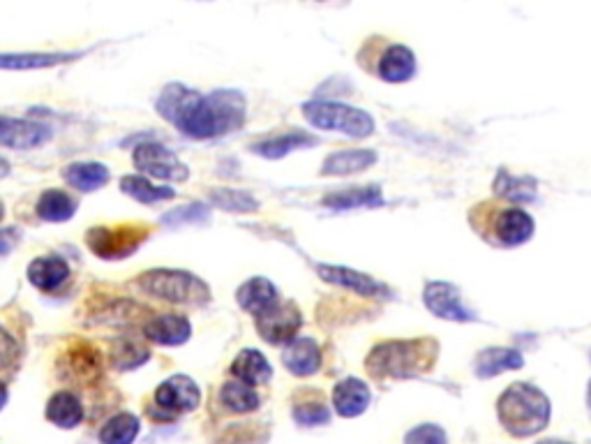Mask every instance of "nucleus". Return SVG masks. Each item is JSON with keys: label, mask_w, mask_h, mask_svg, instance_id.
<instances>
[{"label": "nucleus", "mask_w": 591, "mask_h": 444, "mask_svg": "<svg viewBox=\"0 0 591 444\" xmlns=\"http://www.w3.org/2000/svg\"><path fill=\"white\" fill-rule=\"evenodd\" d=\"M3 216H5V209H3V204H0V220H3Z\"/></svg>", "instance_id": "c03bdc74"}, {"label": "nucleus", "mask_w": 591, "mask_h": 444, "mask_svg": "<svg viewBox=\"0 0 591 444\" xmlns=\"http://www.w3.org/2000/svg\"><path fill=\"white\" fill-rule=\"evenodd\" d=\"M144 333L148 340L157 345H183L190 338L192 327L183 315H153L144 324Z\"/></svg>", "instance_id": "dca6fc26"}, {"label": "nucleus", "mask_w": 591, "mask_h": 444, "mask_svg": "<svg viewBox=\"0 0 591 444\" xmlns=\"http://www.w3.org/2000/svg\"><path fill=\"white\" fill-rule=\"evenodd\" d=\"M259 336L268 343L280 345L291 343L296 338L298 329L303 327V315L294 301H278L271 310L254 317Z\"/></svg>", "instance_id": "1a4fd4ad"}, {"label": "nucleus", "mask_w": 591, "mask_h": 444, "mask_svg": "<svg viewBox=\"0 0 591 444\" xmlns=\"http://www.w3.org/2000/svg\"><path fill=\"white\" fill-rule=\"evenodd\" d=\"M220 401L229 412H236V414L252 412L259 407L257 391H254L250 384H245L241 380H231V382L224 384L222 391H220Z\"/></svg>", "instance_id": "7c9ffc66"}, {"label": "nucleus", "mask_w": 591, "mask_h": 444, "mask_svg": "<svg viewBox=\"0 0 591 444\" xmlns=\"http://www.w3.org/2000/svg\"><path fill=\"white\" fill-rule=\"evenodd\" d=\"M211 218V211H208V206L199 204V202H192V204H185V206H178V209L169 211L167 216H162L164 225H194V222H204Z\"/></svg>", "instance_id": "c9c22d12"}, {"label": "nucleus", "mask_w": 591, "mask_h": 444, "mask_svg": "<svg viewBox=\"0 0 591 444\" xmlns=\"http://www.w3.org/2000/svg\"><path fill=\"white\" fill-rule=\"evenodd\" d=\"M437 343L432 338L384 340L365 359V370L374 380L384 377H414L435 366Z\"/></svg>", "instance_id": "f03ea898"}, {"label": "nucleus", "mask_w": 591, "mask_h": 444, "mask_svg": "<svg viewBox=\"0 0 591 444\" xmlns=\"http://www.w3.org/2000/svg\"><path fill=\"white\" fill-rule=\"evenodd\" d=\"M137 283L144 292L171 303H204L211 296L208 287L197 276L176 269L148 271Z\"/></svg>", "instance_id": "423d86ee"}, {"label": "nucleus", "mask_w": 591, "mask_h": 444, "mask_svg": "<svg viewBox=\"0 0 591 444\" xmlns=\"http://www.w3.org/2000/svg\"><path fill=\"white\" fill-rule=\"evenodd\" d=\"M236 299H238V306H241L245 313L257 317L261 313H266V310H271L275 303L280 301V296H278V290H275V285L271 283V280L250 278L248 283H243L241 287H238Z\"/></svg>", "instance_id": "a211bd4d"}, {"label": "nucleus", "mask_w": 591, "mask_h": 444, "mask_svg": "<svg viewBox=\"0 0 591 444\" xmlns=\"http://www.w3.org/2000/svg\"><path fill=\"white\" fill-rule=\"evenodd\" d=\"M7 174H10V165L5 160H0V179H5Z\"/></svg>", "instance_id": "a19ab883"}, {"label": "nucleus", "mask_w": 591, "mask_h": 444, "mask_svg": "<svg viewBox=\"0 0 591 444\" xmlns=\"http://www.w3.org/2000/svg\"><path fill=\"white\" fill-rule=\"evenodd\" d=\"M19 357V345L10 333L0 327V370L10 368Z\"/></svg>", "instance_id": "4c0bfd02"}, {"label": "nucleus", "mask_w": 591, "mask_h": 444, "mask_svg": "<svg viewBox=\"0 0 591 444\" xmlns=\"http://www.w3.org/2000/svg\"><path fill=\"white\" fill-rule=\"evenodd\" d=\"M492 239L501 246H520L534 234V220L522 209H501L492 216Z\"/></svg>", "instance_id": "4468645a"}, {"label": "nucleus", "mask_w": 591, "mask_h": 444, "mask_svg": "<svg viewBox=\"0 0 591 444\" xmlns=\"http://www.w3.org/2000/svg\"><path fill=\"white\" fill-rule=\"evenodd\" d=\"M121 190L132 199H137L139 204H157L162 199H174L176 192L167 188V185H153L144 176H123Z\"/></svg>", "instance_id": "c756f323"}, {"label": "nucleus", "mask_w": 591, "mask_h": 444, "mask_svg": "<svg viewBox=\"0 0 591 444\" xmlns=\"http://www.w3.org/2000/svg\"><path fill=\"white\" fill-rule=\"evenodd\" d=\"M538 444H568V442H559V440H545V442H538Z\"/></svg>", "instance_id": "79ce46f5"}, {"label": "nucleus", "mask_w": 591, "mask_h": 444, "mask_svg": "<svg viewBox=\"0 0 591 444\" xmlns=\"http://www.w3.org/2000/svg\"><path fill=\"white\" fill-rule=\"evenodd\" d=\"M81 54H0V70H44L77 61Z\"/></svg>", "instance_id": "bb28decb"}, {"label": "nucleus", "mask_w": 591, "mask_h": 444, "mask_svg": "<svg viewBox=\"0 0 591 444\" xmlns=\"http://www.w3.org/2000/svg\"><path fill=\"white\" fill-rule=\"evenodd\" d=\"M294 419L301 426H321L328 424L331 412H328L326 403L319 401V398H305V403L294 405Z\"/></svg>", "instance_id": "f704fd0d"}, {"label": "nucleus", "mask_w": 591, "mask_h": 444, "mask_svg": "<svg viewBox=\"0 0 591 444\" xmlns=\"http://www.w3.org/2000/svg\"><path fill=\"white\" fill-rule=\"evenodd\" d=\"M65 181L81 192L100 190L111 179V172L102 162H74L63 172Z\"/></svg>", "instance_id": "b1692460"}, {"label": "nucleus", "mask_w": 591, "mask_h": 444, "mask_svg": "<svg viewBox=\"0 0 591 444\" xmlns=\"http://www.w3.org/2000/svg\"><path fill=\"white\" fill-rule=\"evenodd\" d=\"M495 195L513 204H525L536 197V181L527 176H515L501 169L495 179Z\"/></svg>", "instance_id": "cd10ccee"}, {"label": "nucleus", "mask_w": 591, "mask_h": 444, "mask_svg": "<svg viewBox=\"0 0 591 444\" xmlns=\"http://www.w3.org/2000/svg\"><path fill=\"white\" fill-rule=\"evenodd\" d=\"M157 114L192 139H213L245 123V98L238 91L201 95L183 84H169L157 98Z\"/></svg>", "instance_id": "f257e3e1"}, {"label": "nucleus", "mask_w": 591, "mask_h": 444, "mask_svg": "<svg viewBox=\"0 0 591 444\" xmlns=\"http://www.w3.org/2000/svg\"><path fill=\"white\" fill-rule=\"evenodd\" d=\"M317 144H319V139L310 135V132L289 130V132H280V135L261 139V142H254L250 148H252V153L261 155V158L280 160V158H284V155L298 151V148H310V146H317Z\"/></svg>", "instance_id": "2eb2a0df"}, {"label": "nucleus", "mask_w": 591, "mask_h": 444, "mask_svg": "<svg viewBox=\"0 0 591 444\" xmlns=\"http://www.w3.org/2000/svg\"><path fill=\"white\" fill-rule=\"evenodd\" d=\"M525 364L522 354L518 350H508V347H492L483 350L476 357V373L481 377H495L504 370H518Z\"/></svg>", "instance_id": "a878e982"}, {"label": "nucleus", "mask_w": 591, "mask_h": 444, "mask_svg": "<svg viewBox=\"0 0 591 444\" xmlns=\"http://www.w3.org/2000/svg\"><path fill=\"white\" fill-rule=\"evenodd\" d=\"M423 299L430 313L441 317V320H451V322L476 320V315L471 313L465 303H462L458 287H453L451 283H444V280H435V283L425 285Z\"/></svg>", "instance_id": "9d476101"}, {"label": "nucleus", "mask_w": 591, "mask_h": 444, "mask_svg": "<svg viewBox=\"0 0 591 444\" xmlns=\"http://www.w3.org/2000/svg\"><path fill=\"white\" fill-rule=\"evenodd\" d=\"M405 444H448L446 433L435 424H423L407 433Z\"/></svg>", "instance_id": "e433bc0d"}, {"label": "nucleus", "mask_w": 591, "mask_h": 444, "mask_svg": "<svg viewBox=\"0 0 591 444\" xmlns=\"http://www.w3.org/2000/svg\"><path fill=\"white\" fill-rule=\"evenodd\" d=\"M148 236V229L141 225L95 227L88 232V248L102 259H121L137 250Z\"/></svg>", "instance_id": "0eeeda50"}, {"label": "nucleus", "mask_w": 591, "mask_h": 444, "mask_svg": "<svg viewBox=\"0 0 591 444\" xmlns=\"http://www.w3.org/2000/svg\"><path fill=\"white\" fill-rule=\"evenodd\" d=\"M77 213V202L63 190H47L37 202V216L47 222H65Z\"/></svg>", "instance_id": "c85d7f7f"}, {"label": "nucleus", "mask_w": 591, "mask_h": 444, "mask_svg": "<svg viewBox=\"0 0 591 444\" xmlns=\"http://www.w3.org/2000/svg\"><path fill=\"white\" fill-rule=\"evenodd\" d=\"M47 419L61 428H74L84 421V407L72 391H58L47 405Z\"/></svg>", "instance_id": "393cba45"}, {"label": "nucleus", "mask_w": 591, "mask_h": 444, "mask_svg": "<svg viewBox=\"0 0 591 444\" xmlns=\"http://www.w3.org/2000/svg\"><path fill=\"white\" fill-rule=\"evenodd\" d=\"M303 114L319 130L344 132V135L365 139L374 132V121L368 111L342 105V102H308L303 105Z\"/></svg>", "instance_id": "39448f33"}, {"label": "nucleus", "mask_w": 591, "mask_h": 444, "mask_svg": "<svg viewBox=\"0 0 591 444\" xmlns=\"http://www.w3.org/2000/svg\"><path fill=\"white\" fill-rule=\"evenodd\" d=\"M155 403L167 414H181L197 410L201 403V391L197 382L187 375H174L162 382L155 391Z\"/></svg>", "instance_id": "9b49d317"}, {"label": "nucleus", "mask_w": 591, "mask_h": 444, "mask_svg": "<svg viewBox=\"0 0 591 444\" xmlns=\"http://www.w3.org/2000/svg\"><path fill=\"white\" fill-rule=\"evenodd\" d=\"M19 241V232L14 227H7V229H0V257L12 253V248L17 246Z\"/></svg>", "instance_id": "58836bf2"}, {"label": "nucleus", "mask_w": 591, "mask_h": 444, "mask_svg": "<svg viewBox=\"0 0 591 444\" xmlns=\"http://www.w3.org/2000/svg\"><path fill=\"white\" fill-rule=\"evenodd\" d=\"M231 375L236 380H241L250 387H259L266 384L273 377V368L268 364V359L257 350H243L231 364Z\"/></svg>", "instance_id": "5701e85b"}, {"label": "nucleus", "mask_w": 591, "mask_h": 444, "mask_svg": "<svg viewBox=\"0 0 591 444\" xmlns=\"http://www.w3.org/2000/svg\"><path fill=\"white\" fill-rule=\"evenodd\" d=\"M134 167L139 172H146L148 176H155L160 181H171V183H183L190 172L183 165L181 160L176 158V153H171L167 146L162 144H141L134 148Z\"/></svg>", "instance_id": "6e6552de"}, {"label": "nucleus", "mask_w": 591, "mask_h": 444, "mask_svg": "<svg viewBox=\"0 0 591 444\" xmlns=\"http://www.w3.org/2000/svg\"><path fill=\"white\" fill-rule=\"evenodd\" d=\"M70 266L61 257H40L28 266V280L40 292H54L67 283Z\"/></svg>", "instance_id": "4be33fe9"}, {"label": "nucleus", "mask_w": 591, "mask_h": 444, "mask_svg": "<svg viewBox=\"0 0 591 444\" xmlns=\"http://www.w3.org/2000/svg\"><path fill=\"white\" fill-rule=\"evenodd\" d=\"M333 405L340 417H358V414H363L370 405L368 384L356 380V377H347V380H342L338 387H335Z\"/></svg>", "instance_id": "412c9836"}, {"label": "nucleus", "mask_w": 591, "mask_h": 444, "mask_svg": "<svg viewBox=\"0 0 591 444\" xmlns=\"http://www.w3.org/2000/svg\"><path fill=\"white\" fill-rule=\"evenodd\" d=\"M5 403H7V389H5V384L0 382V410H3Z\"/></svg>", "instance_id": "ea45409f"}, {"label": "nucleus", "mask_w": 591, "mask_h": 444, "mask_svg": "<svg viewBox=\"0 0 591 444\" xmlns=\"http://www.w3.org/2000/svg\"><path fill=\"white\" fill-rule=\"evenodd\" d=\"M501 426L515 438H531L550 421V401L541 389L518 382L508 387L497 401Z\"/></svg>", "instance_id": "7ed1b4c3"}, {"label": "nucleus", "mask_w": 591, "mask_h": 444, "mask_svg": "<svg viewBox=\"0 0 591 444\" xmlns=\"http://www.w3.org/2000/svg\"><path fill=\"white\" fill-rule=\"evenodd\" d=\"M587 403H589V407H591V382H589V394H587Z\"/></svg>", "instance_id": "37998d69"}, {"label": "nucleus", "mask_w": 591, "mask_h": 444, "mask_svg": "<svg viewBox=\"0 0 591 444\" xmlns=\"http://www.w3.org/2000/svg\"><path fill=\"white\" fill-rule=\"evenodd\" d=\"M211 202L231 213H254L259 211V202L252 195L234 188H220L211 192Z\"/></svg>", "instance_id": "473e14b6"}, {"label": "nucleus", "mask_w": 591, "mask_h": 444, "mask_svg": "<svg viewBox=\"0 0 591 444\" xmlns=\"http://www.w3.org/2000/svg\"><path fill=\"white\" fill-rule=\"evenodd\" d=\"M51 128L42 123L33 121H19V118L0 116V146L7 148H21V151H28V148L44 146L51 139Z\"/></svg>", "instance_id": "ddd939ff"}, {"label": "nucleus", "mask_w": 591, "mask_h": 444, "mask_svg": "<svg viewBox=\"0 0 591 444\" xmlns=\"http://www.w3.org/2000/svg\"><path fill=\"white\" fill-rule=\"evenodd\" d=\"M317 271L326 283L344 287V290L354 292L358 296H365V299H388L386 287L377 283L374 278L365 276V273L347 269V266H331V264H319Z\"/></svg>", "instance_id": "f8f14e48"}, {"label": "nucleus", "mask_w": 591, "mask_h": 444, "mask_svg": "<svg viewBox=\"0 0 591 444\" xmlns=\"http://www.w3.org/2000/svg\"><path fill=\"white\" fill-rule=\"evenodd\" d=\"M139 435V419L130 412L116 414L102 426L100 440L102 444H132Z\"/></svg>", "instance_id": "2f4dec72"}, {"label": "nucleus", "mask_w": 591, "mask_h": 444, "mask_svg": "<svg viewBox=\"0 0 591 444\" xmlns=\"http://www.w3.org/2000/svg\"><path fill=\"white\" fill-rule=\"evenodd\" d=\"M358 65L388 84H405L416 74V56L405 44L386 42L384 37H372L358 51Z\"/></svg>", "instance_id": "20e7f679"}, {"label": "nucleus", "mask_w": 591, "mask_h": 444, "mask_svg": "<svg viewBox=\"0 0 591 444\" xmlns=\"http://www.w3.org/2000/svg\"><path fill=\"white\" fill-rule=\"evenodd\" d=\"M374 162H377V153L370 148H347V151L328 155L321 167V176H351L370 169Z\"/></svg>", "instance_id": "6ab92c4d"}, {"label": "nucleus", "mask_w": 591, "mask_h": 444, "mask_svg": "<svg viewBox=\"0 0 591 444\" xmlns=\"http://www.w3.org/2000/svg\"><path fill=\"white\" fill-rule=\"evenodd\" d=\"M148 359V350L146 347H141L139 343H134V340H121V343L114 345V350H111V364L116 368H137L144 364Z\"/></svg>", "instance_id": "72a5a7b5"}, {"label": "nucleus", "mask_w": 591, "mask_h": 444, "mask_svg": "<svg viewBox=\"0 0 591 444\" xmlns=\"http://www.w3.org/2000/svg\"><path fill=\"white\" fill-rule=\"evenodd\" d=\"M384 197H381L379 185H351V188L335 190L331 195L321 199V204L335 211H349V209H363V206H381Z\"/></svg>", "instance_id": "aec40b11"}, {"label": "nucleus", "mask_w": 591, "mask_h": 444, "mask_svg": "<svg viewBox=\"0 0 591 444\" xmlns=\"http://www.w3.org/2000/svg\"><path fill=\"white\" fill-rule=\"evenodd\" d=\"M282 364L298 377L314 375L321 368V347L312 338H294L282 354Z\"/></svg>", "instance_id": "f3484780"}]
</instances>
